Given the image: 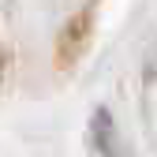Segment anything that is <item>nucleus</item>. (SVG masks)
<instances>
[{
  "mask_svg": "<svg viewBox=\"0 0 157 157\" xmlns=\"http://www.w3.org/2000/svg\"><path fill=\"white\" fill-rule=\"evenodd\" d=\"M94 150L97 157H116V127H112V116L105 109H97L94 112Z\"/></svg>",
  "mask_w": 157,
  "mask_h": 157,
  "instance_id": "obj_2",
  "label": "nucleus"
},
{
  "mask_svg": "<svg viewBox=\"0 0 157 157\" xmlns=\"http://www.w3.org/2000/svg\"><path fill=\"white\" fill-rule=\"evenodd\" d=\"M86 34H90V11H78L67 23V30L60 34V41H56V64H60V67L75 64V56L82 52V45H86Z\"/></svg>",
  "mask_w": 157,
  "mask_h": 157,
  "instance_id": "obj_1",
  "label": "nucleus"
}]
</instances>
